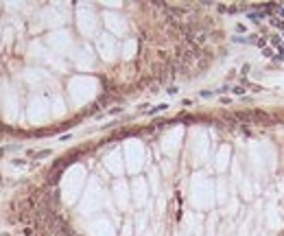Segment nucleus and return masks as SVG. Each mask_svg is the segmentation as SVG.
<instances>
[{"mask_svg": "<svg viewBox=\"0 0 284 236\" xmlns=\"http://www.w3.org/2000/svg\"><path fill=\"white\" fill-rule=\"evenodd\" d=\"M11 164H13V166H24L26 162H24V160H11Z\"/></svg>", "mask_w": 284, "mask_h": 236, "instance_id": "obj_1", "label": "nucleus"}]
</instances>
